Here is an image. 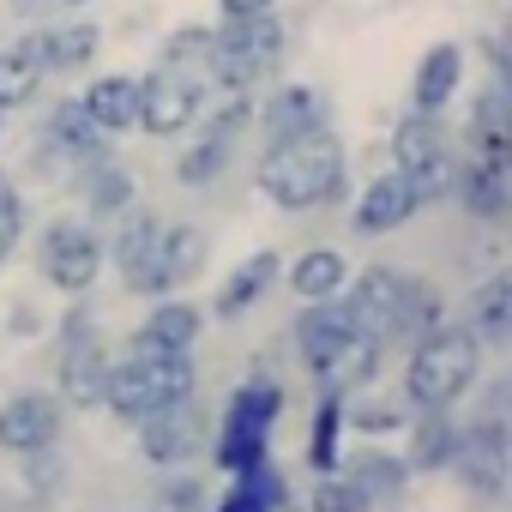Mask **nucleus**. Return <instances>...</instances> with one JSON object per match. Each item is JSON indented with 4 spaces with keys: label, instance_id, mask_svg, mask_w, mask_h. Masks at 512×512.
<instances>
[{
    "label": "nucleus",
    "instance_id": "4c0bfd02",
    "mask_svg": "<svg viewBox=\"0 0 512 512\" xmlns=\"http://www.w3.org/2000/svg\"><path fill=\"white\" fill-rule=\"evenodd\" d=\"M19 241H25V193H19V181L0 169V266L19 253Z\"/></svg>",
    "mask_w": 512,
    "mask_h": 512
},
{
    "label": "nucleus",
    "instance_id": "1a4fd4ad",
    "mask_svg": "<svg viewBox=\"0 0 512 512\" xmlns=\"http://www.w3.org/2000/svg\"><path fill=\"white\" fill-rule=\"evenodd\" d=\"M133 434H139V452H145L151 464L181 470L187 458H199V452L211 446V410L199 404V392H187V398H175V404L139 416Z\"/></svg>",
    "mask_w": 512,
    "mask_h": 512
},
{
    "label": "nucleus",
    "instance_id": "e433bc0d",
    "mask_svg": "<svg viewBox=\"0 0 512 512\" xmlns=\"http://www.w3.org/2000/svg\"><path fill=\"white\" fill-rule=\"evenodd\" d=\"M446 320V296H440V284H428V278H410V302H404V344H416L422 332H434Z\"/></svg>",
    "mask_w": 512,
    "mask_h": 512
},
{
    "label": "nucleus",
    "instance_id": "bb28decb",
    "mask_svg": "<svg viewBox=\"0 0 512 512\" xmlns=\"http://www.w3.org/2000/svg\"><path fill=\"white\" fill-rule=\"evenodd\" d=\"M31 43H37L43 73H79V67H91V61H97L103 31H97V25H85V19H67V25L31 31Z\"/></svg>",
    "mask_w": 512,
    "mask_h": 512
},
{
    "label": "nucleus",
    "instance_id": "0eeeda50",
    "mask_svg": "<svg viewBox=\"0 0 512 512\" xmlns=\"http://www.w3.org/2000/svg\"><path fill=\"white\" fill-rule=\"evenodd\" d=\"M109 266V253H103V235L85 223V217H55L43 235H37V272L49 290L61 296H85Z\"/></svg>",
    "mask_w": 512,
    "mask_h": 512
},
{
    "label": "nucleus",
    "instance_id": "4be33fe9",
    "mask_svg": "<svg viewBox=\"0 0 512 512\" xmlns=\"http://www.w3.org/2000/svg\"><path fill=\"white\" fill-rule=\"evenodd\" d=\"M458 91H464V49H458V43H434V49L416 61L410 109H422V115H446Z\"/></svg>",
    "mask_w": 512,
    "mask_h": 512
},
{
    "label": "nucleus",
    "instance_id": "dca6fc26",
    "mask_svg": "<svg viewBox=\"0 0 512 512\" xmlns=\"http://www.w3.org/2000/svg\"><path fill=\"white\" fill-rule=\"evenodd\" d=\"M422 211V199H416V187L398 175V169H386V175H374L362 193H356V211H350V229L356 235H392V229H404L410 217Z\"/></svg>",
    "mask_w": 512,
    "mask_h": 512
},
{
    "label": "nucleus",
    "instance_id": "5701e85b",
    "mask_svg": "<svg viewBox=\"0 0 512 512\" xmlns=\"http://www.w3.org/2000/svg\"><path fill=\"white\" fill-rule=\"evenodd\" d=\"M404 428H410L404 464H410L416 476H434V470L452 464V452H458V428H464V422H458L452 410H410Z\"/></svg>",
    "mask_w": 512,
    "mask_h": 512
},
{
    "label": "nucleus",
    "instance_id": "c756f323",
    "mask_svg": "<svg viewBox=\"0 0 512 512\" xmlns=\"http://www.w3.org/2000/svg\"><path fill=\"white\" fill-rule=\"evenodd\" d=\"M350 284V260L338 247H308L302 260L290 266V290L302 296V302H326V296H338Z\"/></svg>",
    "mask_w": 512,
    "mask_h": 512
},
{
    "label": "nucleus",
    "instance_id": "473e14b6",
    "mask_svg": "<svg viewBox=\"0 0 512 512\" xmlns=\"http://www.w3.org/2000/svg\"><path fill=\"white\" fill-rule=\"evenodd\" d=\"M344 392H320V410H314V428H308V470H338L344 464Z\"/></svg>",
    "mask_w": 512,
    "mask_h": 512
},
{
    "label": "nucleus",
    "instance_id": "39448f33",
    "mask_svg": "<svg viewBox=\"0 0 512 512\" xmlns=\"http://www.w3.org/2000/svg\"><path fill=\"white\" fill-rule=\"evenodd\" d=\"M284 55V19L253 13V19H217L211 25V91H253L272 79Z\"/></svg>",
    "mask_w": 512,
    "mask_h": 512
},
{
    "label": "nucleus",
    "instance_id": "f3484780",
    "mask_svg": "<svg viewBox=\"0 0 512 512\" xmlns=\"http://www.w3.org/2000/svg\"><path fill=\"white\" fill-rule=\"evenodd\" d=\"M157 229H163V217H151V211H121L115 241H103L109 266L121 272V284H127L133 296H151V253H157Z\"/></svg>",
    "mask_w": 512,
    "mask_h": 512
},
{
    "label": "nucleus",
    "instance_id": "a878e982",
    "mask_svg": "<svg viewBox=\"0 0 512 512\" xmlns=\"http://www.w3.org/2000/svg\"><path fill=\"white\" fill-rule=\"evenodd\" d=\"M464 151L470 157H488V163H506L512 151V127H506V73H494V85L476 97L470 121H464Z\"/></svg>",
    "mask_w": 512,
    "mask_h": 512
},
{
    "label": "nucleus",
    "instance_id": "cd10ccee",
    "mask_svg": "<svg viewBox=\"0 0 512 512\" xmlns=\"http://www.w3.org/2000/svg\"><path fill=\"white\" fill-rule=\"evenodd\" d=\"M380 362H386V344H374L368 332H356L350 344H338L320 368H314V380H320V392H362L374 374H380Z\"/></svg>",
    "mask_w": 512,
    "mask_h": 512
},
{
    "label": "nucleus",
    "instance_id": "9b49d317",
    "mask_svg": "<svg viewBox=\"0 0 512 512\" xmlns=\"http://www.w3.org/2000/svg\"><path fill=\"white\" fill-rule=\"evenodd\" d=\"M446 470H452L470 494H482V500H500V494H506L512 446H506V422H500V410H482L476 422L458 428V452H452Z\"/></svg>",
    "mask_w": 512,
    "mask_h": 512
},
{
    "label": "nucleus",
    "instance_id": "20e7f679",
    "mask_svg": "<svg viewBox=\"0 0 512 512\" xmlns=\"http://www.w3.org/2000/svg\"><path fill=\"white\" fill-rule=\"evenodd\" d=\"M187 392H199V368H193V356H121V362H109V380H103V410L115 416V422H139V416H151V410H163V404H175V398H187Z\"/></svg>",
    "mask_w": 512,
    "mask_h": 512
},
{
    "label": "nucleus",
    "instance_id": "2eb2a0df",
    "mask_svg": "<svg viewBox=\"0 0 512 512\" xmlns=\"http://www.w3.org/2000/svg\"><path fill=\"white\" fill-rule=\"evenodd\" d=\"M199 332H205V314H199L193 302L157 296V302H151V314L133 326L127 350H133V356H193Z\"/></svg>",
    "mask_w": 512,
    "mask_h": 512
},
{
    "label": "nucleus",
    "instance_id": "f704fd0d",
    "mask_svg": "<svg viewBox=\"0 0 512 512\" xmlns=\"http://www.w3.org/2000/svg\"><path fill=\"white\" fill-rule=\"evenodd\" d=\"M308 512H374V494L338 464V470H320V488H314Z\"/></svg>",
    "mask_w": 512,
    "mask_h": 512
},
{
    "label": "nucleus",
    "instance_id": "b1692460",
    "mask_svg": "<svg viewBox=\"0 0 512 512\" xmlns=\"http://www.w3.org/2000/svg\"><path fill=\"white\" fill-rule=\"evenodd\" d=\"M290 506V476L278 470V458L266 452L260 464H247L229 476V494L211 506V512H284Z\"/></svg>",
    "mask_w": 512,
    "mask_h": 512
},
{
    "label": "nucleus",
    "instance_id": "ea45409f",
    "mask_svg": "<svg viewBox=\"0 0 512 512\" xmlns=\"http://www.w3.org/2000/svg\"><path fill=\"white\" fill-rule=\"evenodd\" d=\"M253 13H278V0H217V19H253Z\"/></svg>",
    "mask_w": 512,
    "mask_h": 512
},
{
    "label": "nucleus",
    "instance_id": "412c9836",
    "mask_svg": "<svg viewBox=\"0 0 512 512\" xmlns=\"http://www.w3.org/2000/svg\"><path fill=\"white\" fill-rule=\"evenodd\" d=\"M290 338H296V356H302V362H308V374H314L338 344H350V338H356V320H350L344 296H326V302H308V308L296 314Z\"/></svg>",
    "mask_w": 512,
    "mask_h": 512
},
{
    "label": "nucleus",
    "instance_id": "7c9ffc66",
    "mask_svg": "<svg viewBox=\"0 0 512 512\" xmlns=\"http://www.w3.org/2000/svg\"><path fill=\"white\" fill-rule=\"evenodd\" d=\"M73 193L85 199L91 217H121V211L133 205V175H127L115 157H103V163H91V169L73 181Z\"/></svg>",
    "mask_w": 512,
    "mask_h": 512
},
{
    "label": "nucleus",
    "instance_id": "393cba45",
    "mask_svg": "<svg viewBox=\"0 0 512 512\" xmlns=\"http://www.w3.org/2000/svg\"><path fill=\"white\" fill-rule=\"evenodd\" d=\"M326 121V103L314 85H278L266 103H253V127H260L266 139H290L302 127H320Z\"/></svg>",
    "mask_w": 512,
    "mask_h": 512
},
{
    "label": "nucleus",
    "instance_id": "a19ab883",
    "mask_svg": "<svg viewBox=\"0 0 512 512\" xmlns=\"http://www.w3.org/2000/svg\"><path fill=\"white\" fill-rule=\"evenodd\" d=\"M0 512H25V506H19V488H13V482H0Z\"/></svg>",
    "mask_w": 512,
    "mask_h": 512
},
{
    "label": "nucleus",
    "instance_id": "c85d7f7f",
    "mask_svg": "<svg viewBox=\"0 0 512 512\" xmlns=\"http://www.w3.org/2000/svg\"><path fill=\"white\" fill-rule=\"evenodd\" d=\"M464 326L482 338V350H506V344H512V278H506V272H494V278L470 296Z\"/></svg>",
    "mask_w": 512,
    "mask_h": 512
},
{
    "label": "nucleus",
    "instance_id": "79ce46f5",
    "mask_svg": "<svg viewBox=\"0 0 512 512\" xmlns=\"http://www.w3.org/2000/svg\"><path fill=\"white\" fill-rule=\"evenodd\" d=\"M19 7H85V0H19Z\"/></svg>",
    "mask_w": 512,
    "mask_h": 512
},
{
    "label": "nucleus",
    "instance_id": "72a5a7b5",
    "mask_svg": "<svg viewBox=\"0 0 512 512\" xmlns=\"http://www.w3.org/2000/svg\"><path fill=\"white\" fill-rule=\"evenodd\" d=\"M157 61L175 67V73H187V79H199V85L211 91V25H187V31H175V37L163 43Z\"/></svg>",
    "mask_w": 512,
    "mask_h": 512
},
{
    "label": "nucleus",
    "instance_id": "c9c22d12",
    "mask_svg": "<svg viewBox=\"0 0 512 512\" xmlns=\"http://www.w3.org/2000/svg\"><path fill=\"white\" fill-rule=\"evenodd\" d=\"M350 476L374 494V506L380 500H392V494H404V482H410V464H404V452L392 458V452H368V458H356L350 464Z\"/></svg>",
    "mask_w": 512,
    "mask_h": 512
},
{
    "label": "nucleus",
    "instance_id": "aec40b11",
    "mask_svg": "<svg viewBox=\"0 0 512 512\" xmlns=\"http://www.w3.org/2000/svg\"><path fill=\"white\" fill-rule=\"evenodd\" d=\"M73 103H79V109H85V121H91V127H103L109 139L139 133V79H133V73H97Z\"/></svg>",
    "mask_w": 512,
    "mask_h": 512
},
{
    "label": "nucleus",
    "instance_id": "4468645a",
    "mask_svg": "<svg viewBox=\"0 0 512 512\" xmlns=\"http://www.w3.org/2000/svg\"><path fill=\"white\" fill-rule=\"evenodd\" d=\"M205 253H211V241H205L199 223H163V229H157V253H151V296H145V302L181 296V290L205 272Z\"/></svg>",
    "mask_w": 512,
    "mask_h": 512
},
{
    "label": "nucleus",
    "instance_id": "f257e3e1",
    "mask_svg": "<svg viewBox=\"0 0 512 512\" xmlns=\"http://www.w3.org/2000/svg\"><path fill=\"white\" fill-rule=\"evenodd\" d=\"M253 187H260L278 211H320L350 199V151L344 139L320 121L302 127L290 139H266L260 169H253Z\"/></svg>",
    "mask_w": 512,
    "mask_h": 512
},
{
    "label": "nucleus",
    "instance_id": "423d86ee",
    "mask_svg": "<svg viewBox=\"0 0 512 512\" xmlns=\"http://www.w3.org/2000/svg\"><path fill=\"white\" fill-rule=\"evenodd\" d=\"M458 157H464V145L452 139V127H446L440 115L410 109V115L392 127V169L416 187L422 205H434V199L452 193V169H458Z\"/></svg>",
    "mask_w": 512,
    "mask_h": 512
},
{
    "label": "nucleus",
    "instance_id": "7ed1b4c3",
    "mask_svg": "<svg viewBox=\"0 0 512 512\" xmlns=\"http://www.w3.org/2000/svg\"><path fill=\"white\" fill-rule=\"evenodd\" d=\"M278 416H284V386L278 380H241L235 392H229V404H223V422H217V434H211V464L223 470V476H235V470H247V464H260L266 452H272V428H278Z\"/></svg>",
    "mask_w": 512,
    "mask_h": 512
},
{
    "label": "nucleus",
    "instance_id": "a211bd4d",
    "mask_svg": "<svg viewBox=\"0 0 512 512\" xmlns=\"http://www.w3.org/2000/svg\"><path fill=\"white\" fill-rule=\"evenodd\" d=\"M452 199L476 217V223H500L506 217V205H512V175H506V163H488V157H458V169H452Z\"/></svg>",
    "mask_w": 512,
    "mask_h": 512
},
{
    "label": "nucleus",
    "instance_id": "ddd939ff",
    "mask_svg": "<svg viewBox=\"0 0 512 512\" xmlns=\"http://www.w3.org/2000/svg\"><path fill=\"white\" fill-rule=\"evenodd\" d=\"M67 428V404L55 392H37V386H19L0 398V452L7 458H31V452H55Z\"/></svg>",
    "mask_w": 512,
    "mask_h": 512
},
{
    "label": "nucleus",
    "instance_id": "6ab92c4d",
    "mask_svg": "<svg viewBox=\"0 0 512 512\" xmlns=\"http://www.w3.org/2000/svg\"><path fill=\"white\" fill-rule=\"evenodd\" d=\"M284 278V260H278V247H253L241 266H229L223 272V290H217V320H241V314H253L266 296H272V284Z\"/></svg>",
    "mask_w": 512,
    "mask_h": 512
},
{
    "label": "nucleus",
    "instance_id": "2f4dec72",
    "mask_svg": "<svg viewBox=\"0 0 512 512\" xmlns=\"http://www.w3.org/2000/svg\"><path fill=\"white\" fill-rule=\"evenodd\" d=\"M43 61H37V43L31 37H19L13 49H0V115L7 109H25L37 91H43Z\"/></svg>",
    "mask_w": 512,
    "mask_h": 512
},
{
    "label": "nucleus",
    "instance_id": "f03ea898",
    "mask_svg": "<svg viewBox=\"0 0 512 512\" xmlns=\"http://www.w3.org/2000/svg\"><path fill=\"white\" fill-rule=\"evenodd\" d=\"M404 404L410 410H452L476 374H482V338L464 320H440L434 332H422L416 344H404Z\"/></svg>",
    "mask_w": 512,
    "mask_h": 512
},
{
    "label": "nucleus",
    "instance_id": "f8f14e48",
    "mask_svg": "<svg viewBox=\"0 0 512 512\" xmlns=\"http://www.w3.org/2000/svg\"><path fill=\"white\" fill-rule=\"evenodd\" d=\"M205 85L199 79H187V73H175V67H151L145 79H139V133H151V139H175V133H193L199 127V115H205Z\"/></svg>",
    "mask_w": 512,
    "mask_h": 512
},
{
    "label": "nucleus",
    "instance_id": "58836bf2",
    "mask_svg": "<svg viewBox=\"0 0 512 512\" xmlns=\"http://www.w3.org/2000/svg\"><path fill=\"white\" fill-rule=\"evenodd\" d=\"M193 506H199V482L193 476H181V482L163 488V512H193Z\"/></svg>",
    "mask_w": 512,
    "mask_h": 512
},
{
    "label": "nucleus",
    "instance_id": "6e6552de",
    "mask_svg": "<svg viewBox=\"0 0 512 512\" xmlns=\"http://www.w3.org/2000/svg\"><path fill=\"white\" fill-rule=\"evenodd\" d=\"M109 338L97 332V320L85 314V308H73L67 314V326H61V356H55V380H61V404H79V410H91L97 398H103V380H109Z\"/></svg>",
    "mask_w": 512,
    "mask_h": 512
},
{
    "label": "nucleus",
    "instance_id": "9d476101",
    "mask_svg": "<svg viewBox=\"0 0 512 512\" xmlns=\"http://www.w3.org/2000/svg\"><path fill=\"white\" fill-rule=\"evenodd\" d=\"M344 308L356 320V332H368L374 344H404V302H410V272L398 266H368L362 278H350L344 290Z\"/></svg>",
    "mask_w": 512,
    "mask_h": 512
}]
</instances>
